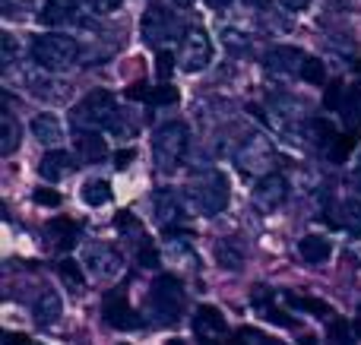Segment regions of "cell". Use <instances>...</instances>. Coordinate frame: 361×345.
<instances>
[{
    "label": "cell",
    "mask_w": 361,
    "mask_h": 345,
    "mask_svg": "<svg viewBox=\"0 0 361 345\" xmlns=\"http://www.w3.org/2000/svg\"><path fill=\"white\" fill-rule=\"evenodd\" d=\"M63 314V304H61V295L57 291H42L35 301V323L38 327H54Z\"/></svg>",
    "instance_id": "cell-19"
},
{
    "label": "cell",
    "mask_w": 361,
    "mask_h": 345,
    "mask_svg": "<svg viewBox=\"0 0 361 345\" xmlns=\"http://www.w3.org/2000/svg\"><path fill=\"white\" fill-rule=\"evenodd\" d=\"M32 61L42 70L61 73V70L76 67V61H80V44L67 35H38L35 42H32Z\"/></svg>",
    "instance_id": "cell-3"
},
{
    "label": "cell",
    "mask_w": 361,
    "mask_h": 345,
    "mask_svg": "<svg viewBox=\"0 0 361 345\" xmlns=\"http://www.w3.org/2000/svg\"><path fill=\"white\" fill-rule=\"evenodd\" d=\"M82 266L95 279H114L121 272V253L111 244H86L82 251Z\"/></svg>",
    "instance_id": "cell-10"
},
{
    "label": "cell",
    "mask_w": 361,
    "mask_h": 345,
    "mask_svg": "<svg viewBox=\"0 0 361 345\" xmlns=\"http://www.w3.org/2000/svg\"><path fill=\"white\" fill-rule=\"evenodd\" d=\"M216 260H219L222 270H231V272H238L244 266V253L238 251L235 241H219L216 244Z\"/></svg>",
    "instance_id": "cell-27"
},
{
    "label": "cell",
    "mask_w": 361,
    "mask_h": 345,
    "mask_svg": "<svg viewBox=\"0 0 361 345\" xmlns=\"http://www.w3.org/2000/svg\"><path fill=\"white\" fill-rule=\"evenodd\" d=\"M89 6H92L95 13H114L121 6V0H89Z\"/></svg>",
    "instance_id": "cell-41"
},
{
    "label": "cell",
    "mask_w": 361,
    "mask_h": 345,
    "mask_svg": "<svg viewBox=\"0 0 361 345\" xmlns=\"http://www.w3.org/2000/svg\"><path fill=\"white\" fill-rule=\"evenodd\" d=\"M61 279H63V285H67L73 295H80L82 291V272H80V266H76V260H63L61 263Z\"/></svg>",
    "instance_id": "cell-33"
},
{
    "label": "cell",
    "mask_w": 361,
    "mask_h": 345,
    "mask_svg": "<svg viewBox=\"0 0 361 345\" xmlns=\"http://www.w3.org/2000/svg\"><path fill=\"white\" fill-rule=\"evenodd\" d=\"M178 29H180L178 16L159 4H152L149 10L143 13V19H140V32H143V38L149 44H162V42H169V38H178Z\"/></svg>",
    "instance_id": "cell-8"
},
{
    "label": "cell",
    "mask_w": 361,
    "mask_h": 345,
    "mask_svg": "<svg viewBox=\"0 0 361 345\" xmlns=\"http://www.w3.org/2000/svg\"><path fill=\"white\" fill-rule=\"evenodd\" d=\"M301 80L311 82V86H324L326 80V70H324V61H317V57H305V63H301Z\"/></svg>",
    "instance_id": "cell-32"
},
{
    "label": "cell",
    "mask_w": 361,
    "mask_h": 345,
    "mask_svg": "<svg viewBox=\"0 0 361 345\" xmlns=\"http://www.w3.org/2000/svg\"><path fill=\"white\" fill-rule=\"evenodd\" d=\"M35 203L38 206H61V194H57V190L42 187V190H35Z\"/></svg>",
    "instance_id": "cell-40"
},
{
    "label": "cell",
    "mask_w": 361,
    "mask_h": 345,
    "mask_svg": "<svg viewBox=\"0 0 361 345\" xmlns=\"http://www.w3.org/2000/svg\"><path fill=\"white\" fill-rule=\"evenodd\" d=\"M228 345H286V342H279V339H269V336L257 333L254 327H241V330H238V333L228 339Z\"/></svg>",
    "instance_id": "cell-31"
},
{
    "label": "cell",
    "mask_w": 361,
    "mask_h": 345,
    "mask_svg": "<svg viewBox=\"0 0 361 345\" xmlns=\"http://www.w3.org/2000/svg\"><path fill=\"white\" fill-rule=\"evenodd\" d=\"M190 146V133H187L184 120H169L152 133V158H156L159 171H175L187 156Z\"/></svg>",
    "instance_id": "cell-2"
},
{
    "label": "cell",
    "mask_w": 361,
    "mask_h": 345,
    "mask_svg": "<svg viewBox=\"0 0 361 345\" xmlns=\"http://www.w3.org/2000/svg\"><path fill=\"white\" fill-rule=\"evenodd\" d=\"M165 253H169L175 263H180L184 270H197V253L190 251L187 238H178V234H169L165 238Z\"/></svg>",
    "instance_id": "cell-24"
},
{
    "label": "cell",
    "mask_w": 361,
    "mask_h": 345,
    "mask_svg": "<svg viewBox=\"0 0 361 345\" xmlns=\"http://www.w3.org/2000/svg\"><path fill=\"white\" fill-rule=\"evenodd\" d=\"M76 16V0H48L42 10V23L44 25H63Z\"/></svg>",
    "instance_id": "cell-23"
},
{
    "label": "cell",
    "mask_w": 361,
    "mask_h": 345,
    "mask_svg": "<svg viewBox=\"0 0 361 345\" xmlns=\"http://www.w3.org/2000/svg\"><path fill=\"white\" fill-rule=\"evenodd\" d=\"M355 139H358V133L355 130H349L345 137H336L333 139V146H330V162H345L349 158V152H352V146H355Z\"/></svg>",
    "instance_id": "cell-34"
},
{
    "label": "cell",
    "mask_w": 361,
    "mask_h": 345,
    "mask_svg": "<svg viewBox=\"0 0 361 345\" xmlns=\"http://www.w3.org/2000/svg\"><path fill=\"white\" fill-rule=\"evenodd\" d=\"M286 10H292V13H298V10H307L311 6V0H279Z\"/></svg>",
    "instance_id": "cell-44"
},
{
    "label": "cell",
    "mask_w": 361,
    "mask_h": 345,
    "mask_svg": "<svg viewBox=\"0 0 361 345\" xmlns=\"http://www.w3.org/2000/svg\"><path fill=\"white\" fill-rule=\"evenodd\" d=\"M19 146V124L13 120L10 111H4L0 118V156H13Z\"/></svg>",
    "instance_id": "cell-26"
},
{
    "label": "cell",
    "mask_w": 361,
    "mask_h": 345,
    "mask_svg": "<svg viewBox=\"0 0 361 345\" xmlns=\"http://www.w3.org/2000/svg\"><path fill=\"white\" fill-rule=\"evenodd\" d=\"M73 168H76L73 156H67V152H57V149L44 152L42 162H38V175H42L44 181H51V184L61 181V177H67Z\"/></svg>",
    "instance_id": "cell-16"
},
{
    "label": "cell",
    "mask_w": 361,
    "mask_h": 345,
    "mask_svg": "<svg viewBox=\"0 0 361 345\" xmlns=\"http://www.w3.org/2000/svg\"><path fill=\"white\" fill-rule=\"evenodd\" d=\"M114 111H118L114 108V95L105 92V89H95V92H89L73 108V124L82 127V130H102V127L111 124Z\"/></svg>",
    "instance_id": "cell-5"
},
{
    "label": "cell",
    "mask_w": 361,
    "mask_h": 345,
    "mask_svg": "<svg viewBox=\"0 0 361 345\" xmlns=\"http://www.w3.org/2000/svg\"><path fill=\"white\" fill-rule=\"evenodd\" d=\"M44 234H48V241L54 247L70 251V247L76 244V234H80V222H73V219H51L48 225H44Z\"/></svg>",
    "instance_id": "cell-18"
},
{
    "label": "cell",
    "mask_w": 361,
    "mask_h": 345,
    "mask_svg": "<svg viewBox=\"0 0 361 345\" xmlns=\"http://www.w3.org/2000/svg\"><path fill=\"white\" fill-rule=\"evenodd\" d=\"M286 194H288L286 177L282 175H267V177H260V184L254 187V206L260 209V213H273V209L282 206Z\"/></svg>",
    "instance_id": "cell-11"
},
{
    "label": "cell",
    "mask_w": 361,
    "mask_h": 345,
    "mask_svg": "<svg viewBox=\"0 0 361 345\" xmlns=\"http://www.w3.org/2000/svg\"><path fill=\"white\" fill-rule=\"evenodd\" d=\"M76 156L86 165H99L108 158V143L99 130H76Z\"/></svg>",
    "instance_id": "cell-13"
},
{
    "label": "cell",
    "mask_w": 361,
    "mask_h": 345,
    "mask_svg": "<svg viewBox=\"0 0 361 345\" xmlns=\"http://www.w3.org/2000/svg\"><path fill=\"white\" fill-rule=\"evenodd\" d=\"M193 333H197L200 345H222L228 342V323H225L222 310L212 308V304H203V308L193 314Z\"/></svg>",
    "instance_id": "cell-9"
},
{
    "label": "cell",
    "mask_w": 361,
    "mask_h": 345,
    "mask_svg": "<svg viewBox=\"0 0 361 345\" xmlns=\"http://www.w3.org/2000/svg\"><path fill=\"white\" fill-rule=\"evenodd\" d=\"M352 181H355V187H358V194H361V156H358V162H355V175H352Z\"/></svg>",
    "instance_id": "cell-47"
},
{
    "label": "cell",
    "mask_w": 361,
    "mask_h": 345,
    "mask_svg": "<svg viewBox=\"0 0 361 345\" xmlns=\"http://www.w3.org/2000/svg\"><path fill=\"white\" fill-rule=\"evenodd\" d=\"M343 225L349 228L352 234H361V194L349 196L343 203Z\"/></svg>",
    "instance_id": "cell-30"
},
{
    "label": "cell",
    "mask_w": 361,
    "mask_h": 345,
    "mask_svg": "<svg viewBox=\"0 0 361 345\" xmlns=\"http://www.w3.org/2000/svg\"><path fill=\"white\" fill-rule=\"evenodd\" d=\"M250 6H254V10H263V6H267V0H247Z\"/></svg>",
    "instance_id": "cell-48"
},
{
    "label": "cell",
    "mask_w": 361,
    "mask_h": 345,
    "mask_svg": "<svg viewBox=\"0 0 361 345\" xmlns=\"http://www.w3.org/2000/svg\"><path fill=\"white\" fill-rule=\"evenodd\" d=\"M250 304H254L257 310H260L263 317H267L269 323H276V327H292V317H286V314H279V308L273 304V295H269L267 289H257L254 295H250Z\"/></svg>",
    "instance_id": "cell-22"
},
{
    "label": "cell",
    "mask_w": 361,
    "mask_h": 345,
    "mask_svg": "<svg viewBox=\"0 0 361 345\" xmlns=\"http://www.w3.org/2000/svg\"><path fill=\"white\" fill-rule=\"evenodd\" d=\"M102 317H105V323L114 330H140L143 327V317H140L124 298H111V301L105 304V310H102Z\"/></svg>",
    "instance_id": "cell-14"
},
{
    "label": "cell",
    "mask_w": 361,
    "mask_h": 345,
    "mask_svg": "<svg viewBox=\"0 0 361 345\" xmlns=\"http://www.w3.org/2000/svg\"><path fill=\"white\" fill-rule=\"evenodd\" d=\"M184 203L200 215H219L228 206V181L222 171H203L184 190Z\"/></svg>",
    "instance_id": "cell-1"
},
{
    "label": "cell",
    "mask_w": 361,
    "mask_h": 345,
    "mask_svg": "<svg viewBox=\"0 0 361 345\" xmlns=\"http://www.w3.org/2000/svg\"><path fill=\"white\" fill-rule=\"evenodd\" d=\"M184 304H187V295L178 279L175 276L159 279L149 295V308H152V314L159 317V323H178L180 314H184Z\"/></svg>",
    "instance_id": "cell-6"
},
{
    "label": "cell",
    "mask_w": 361,
    "mask_h": 345,
    "mask_svg": "<svg viewBox=\"0 0 361 345\" xmlns=\"http://www.w3.org/2000/svg\"><path fill=\"white\" fill-rule=\"evenodd\" d=\"M282 301H286L292 310H301V314L320 317V320L333 317V308H330V304L320 301V298H311V295H295V291H286V295H282Z\"/></svg>",
    "instance_id": "cell-21"
},
{
    "label": "cell",
    "mask_w": 361,
    "mask_h": 345,
    "mask_svg": "<svg viewBox=\"0 0 361 345\" xmlns=\"http://www.w3.org/2000/svg\"><path fill=\"white\" fill-rule=\"evenodd\" d=\"M206 4H209L212 10H225V6H231L235 0H206Z\"/></svg>",
    "instance_id": "cell-46"
},
{
    "label": "cell",
    "mask_w": 361,
    "mask_h": 345,
    "mask_svg": "<svg viewBox=\"0 0 361 345\" xmlns=\"http://www.w3.org/2000/svg\"><path fill=\"white\" fill-rule=\"evenodd\" d=\"M4 54H0V61H4V70H10L13 63H16V57H19V44H16V38L10 35V32H4Z\"/></svg>",
    "instance_id": "cell-35"
},
{
    "label": "cell",
    "mask_w": 361,
    "mask_h": 345,
    "mask_svg": "<svg viewBox=\"0 0 361 345\" xmlns=\"http://www.w3.org/2000/svg\"><path fill=\"white\" fill-rule=\"evenodd\" d=\"M133 158H137V152H133V149H121L118 156H114V168H118V171H124L127 165L133 162Z\"/></svg>",
    "instance_id": "cell-42"
},
{
    "label": "cell",
    "mask_w": 361,
    "mask_h": 345,
    "mask_svg": "<svg viewBox=\"0 0 361 345\" xmlns=\"http://www.w3.org/2000/svg\"><path fill=\"white\" fill-rule=\"evenodd\" d=\"M152 213H156L159 225L169 228L171 222H178L180 215H184V206H180V200H178L175 190L162 187V190H156V194H152Z\"/></svg>",
    "instance_id": "cell-15"
},
{
    "label": "cell",
    "mask_w": 361,
    "mask_h": 345,
    "mask_svg": "<svg viewBox=\"0 0 361 345\" xmlns=\"http://www.w3.org/2000/svg\"><path fill=\"white\" fill-rule=\"evenodd\" d=\"M32 137L38 139L42 146H57L63 139V124L61 118H54V114H35L32 118Z\"/></svg>",
    "instance_id": "cell-17"
},
{
    "label": "cell",
    "mask_w": 361,
    "mask_h": 345,
    "mask_svg": "<svg viewBox=\"0 0 361 345\" xmlns=\"http://www.w3.org/2000/svg\"><path fill=\"white\" fill-rule=\"evenodd\" d=\"M175 101H178V89L171 86H159L149 95V105H175Z\"/></svg>",
    "instance_id": "cell-37"
},
{
    "label": "cell",
    "mask_w": 361,
    "mask_h": 345,
    "mask_svg": "<svg viewBox=\"0 0 361 345\" xmlns=\"http://www.w3.org/2000/svg\"><path fill=\"white\" fill-rule=\"evenodd\" d=\"M212 61V42L206 35V29H187L180 35V48H178V63L184 73H200L206 70Z\"/></svg>",
    "instance_id": "cell-7"
},
{
    "label": "cell",
    "mask_w": 361,
    "mask_h": 345,
    "mask_svg": "<svg viewBox=\"0 0 361 345\" xmlns=\"http://www.w3.org/2000/svg\"><path fill=\"white\" fill-rule=\"evenodd\" d=\"M235 162H238V171H241V175H247V177H267V175H273L279 156H276V146L269 143L267 137L254 133V137L244 139L241 149L235 152Z\"/></svg>",
    "instance_id": "cell-4"
},
{
    "label": "cell",
    "mask_w": 361,
    "mask_h": 345,
    "mask_svg": "<svg viewBox=\"0 0 361 345\" xmlns=\"http://www.w3.org/2000/svg\"><path fill=\"white\" fill-rule=\"evenodd\" d=\"M330 342L333 345H355V339H352V333H349V323H345V320H333Z\"/></svg>",
    "instance_id": "cell-36"
},
{
    "label": "cell",
    "mask_w": 361,
    "mask_h": 345,
    "mask_svg": "<svg viewBox=\"0 0 361 345\" xmlns=\"http://www.w3.org/2000/svg\"><path fill=\"white\" fill-rule=\"evenodd\" d=\"M4 345H29V336H23V333H4Z\"/></svg>",
    "instance_id": "cell-45"
},
{
    "label": "cell",
    "mask_w": 361,
    "mask_h": 345,
    "mask_svg": "<svg viewBox=\"0 0 361 345\" xmlns=\"http://www.w3.org/2000/svg\"><path fill=\"white\" fill-rule=\"evenodd\" d=\"M171 67H175V57H171L169 51H162V54H159V73L169 76V73H171Z\"/></svg>",
    "instance_id": "cell-43"
},
{
    "label": "cell",
    "mask_w": 361,
    "mask_h": 345,
    "mask_svg": "<svg viewBox=\"0 0 361 345\" xmlns=\"http://www.w3.org/2000/svg\"><path fill=\"white\" fill-rule=\"evenodd\" d=\"M298 253L305 263L317 266V263H324V260H330L333 244L326 238H320V234H305V238L298 241Z\"/></svg>",
    "instance_id": "cell-20"
},
{
    "label": "cell",
    "mask_w": 361,
    "mask_h": 345,
    "mask_svg": "<svg viewBox=\"0 0 361 345\" xmlns=\"http://www.w3.org/2000/svg\"><path fill=\"white\" fill-rule=\"evenodd\" d=\"M137 260H140V266H146V270H156V266H159V251L149 244V241H146V244H140Z\"/></svg>",
    "instance_id": "cell-38"
},
{
    "label": "cell",
    "mask_w": 361,
    "mask_h": 345,
    "mask_svg": "<svg viewBox=\"0 0 361 345\" xmlns=\"http://www.w3.org/2000/svg\"><path fill=\"white\" fill-rule=\"evenodd\" d=\"M82 200H86L89 206H105V203H111V184H108L105 177H92V181H86V187H82Z\"/></svg>",
    "instance_id": "cell-28"
},
{
    "label": "cell",
    "mask_w": 361,
    "mask_h": 345,
    "mask_svg": "<svg viewBox=\"0 0 361 345\" xmlns=\"http://www.w3.org/2000/svg\"><path fill=\"white\" fill-rule=\"evenodd\" d=\"M305 137H311L314 146H333V139H336V130H333L330 120L324 118H314L305 124Z\"/></svg>",
    "instance_id": "cell-29"
},
{
    "label": "cell",
    "mask_w": 361,
    "mask_h": 345,
    "mask_svg": "<svg viewBox=\"0 0 361 345\" xmlns=\"http://www.w3.org/2000/svg\"><path fill=\"white\" fill-rule=\"evenodd\" d=\"M114 225H118V232H133V234H140V238H143V228H140V222H137V215H133V213H118Z\"/></svg>",
    "instance_id": "cell-39"
},
{
    "label": "cell",
    "mask_w": 361,
    "mask_h": 345,
    "mask_svg": "<svg viewBox=\"0 0 361 345\" xmlns=\"http://www.w3.org/2000/svg\"><path fill=\"white\" fill-rule=\"evenodd\" d=\"M305 51L292 48V44H279V48H269L267 51V70L273 73H286V76H298L301 73V63H305Z\"/></svg>",
    "instance_id": "cell-12"
},
{
    "label": "cell",
    "mask_w": 361,
    "mask_h": 345,
    "mask_svg": "<svg viewBox=\"0 0 361 345\" xmlns=\"http://www.w3.org/2000/svg\"><path fill=\"white\" fill-rule=\"evenodd\" d=\"M108 130H111L114 137H121V139H133L140 133V118L133 111H114Z\"/></svg>",
    "instance_id": "cell-25"
},
{
    "label": "cell",
    "mask_w": 361,
    "mask_h": 345,
    "mask_svg": "<svg viewBox=\"0 0 361 345\" xmlns=\"http://www.w3.org/2000/svg\"><path fill=\"white\" fill-rule=\"evenodd\" d=\"M301 345H317V339H314V336H305V339H301Z\"/></svg>",
    "instance_id": "cell-49"
},
{
    "label": "cell",
    "mask_w": 361,
    "mask_h": 345,
    "mask_svg": "<svg viewBox=\"0 0 361 345\" xmlns=\"http://www.w3.org/2000/svg\"><path fill=\"white\" fill-rule=\"evenodd\" d=\"M175 4H178V6H193L197 0H175Z\"/></svg>",
    "instance_id": "cell-50"
}]
</instances>
